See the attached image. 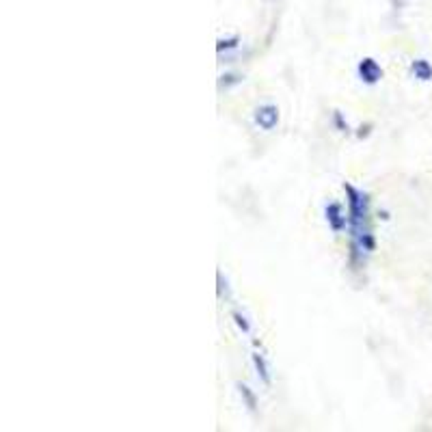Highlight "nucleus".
Wrapping results in <instances>:
<instances>
[{
    "mask_svg": "<svg viewBox=\"0 0 432 432\" xmlns=\"http://www.w3.org/2000/svg\"><path fill=\"white\" fill-rule=\"evenodd\" d=\"M251 363H253L258 378H260V381H262L266 387H270V385H273V372H270V368H268V361H266V357H264V354H260V352H253V354H251Z\"/></svg>",
    "mask_w": 432,
    "mask_h": 432,
    "instance_id": "obj_5",
    "label": "nucleus"
},
{
    "mask_svg": "<svg viewBox=\"0 0 432 432\" xmlns=\"http://www.w3.org/2000/svg\"><path fill=\"white\" fill-rule=\"evenodd\" d=\"M357 76L363 84L374 87L383 80V67L374 57H363L361 61L357 63Z\"/></svg>",
    "mask_w": 432,
    "mask_h": 432,
    "instance_id": "obj_2",
    "label": "nucleus"
},
{
    "mask_svg": "<svg viewBox=\"0 0 432 432\" xmlns=\"http://www.w3.org/2000/svg\"><path fill=\"white\" fill-rule=\"evenodd\" d=\"M324 219H327L333 233H341L348 227V210H344L339 201H329L324 206Z\"/></svg>",
    "mask_w": 432,
    "mask_h": 432,
    "instance_id": "obj_3",
    "label": "nucleus"
},
{
    "mask_svg": "<svg viewBox=\"0 0 432 432\" xmlns=\"http://www.w3.org/2000/svg\"><path fill=\"white\" fill-rule=\"evenodd\" d=\"M236 389H238V393H240V398H242L244 406H246L251 413H255V411H258V398H255V393L251 391V387L244 385V383H236Z\"/></svg>",
    "mask_w": 432,
    "mask_h": 432,
    "instance_id": "obj_7",
    "label": "nucleus"
},
{
    "mask_svg": "<svg viewBox=\"0 0 432 432\" xmlns=\"http://www.w3.org/2000/svg\"><path fill=\"white\" fill-rule=\"evenodd\" d=\"M240 46V37H229V39H219V44H216V52L223 54V50H236Z\"/></svg>",
    "mask_w": 432,
    "mask_h": 432,
    "instance_id": "obj_9",
    "label": "nucleus"
},
{
    "mask_svg": "<svg viewBox=\"0 0 432 432\" xmlns=\"http://www.w3.org/2000/svg\"><path fill=\"white\" fill-rule=\"evenodd\" d=\"M333 123H335V128H337L339 132H346V130H348V123H346L344 115H341L339 111L333 113Z\"/></svg>",
    "mask_w": 432,
    "mask_h": 432,
    "instance_id": "obj_10",
    "label": "nucleus"
},
{
    "mask_svg": "<svg viewBox=\"0 0 432 432\" xmlns=\"http://www.w3.org/2000/svg\"><path fill=\"white\" fill-rule=\"evenodd\" d=\"M231 318H233V324H236V327L244 333V335H251V331H253V327H251V322H249V318L242 314V312H238V309H233L231 312Z\"/></svg>",
    "mask_w": 432,
    "mask_h": 432,
    "instance_id": "obj_8",
    "label": "nucleus"
},
{
    "mask_svg": "<svg viewBox=\"0 0 432 432\" xmlns=\"http://www.w3.org/2000/svg\"><path fill=\"white\" fill-rule=\"evenodd\" d=\"M411 74L422 82H428L432 80V65L426 59H415L411 63Z\"/></svg>",
    "mask_w": 432,
    "mask_h": 432,
    "instance_id": "obj_6",
    "label": "nucleus"
},
{
    "mask_svg": "<svg viewBox=\"0 0 432 432\" xmlns=\"http://www.w3.org/2000/svg\"><path fill=\"white\" fill-rule=\"evenodd\" d=\"M253 121L260 130L264 132H273L279 125V108L275 104H262L255 108L253 113Z\"/></svg>",
    "mask_w": 432,
    "mask_h": 432,
    "instance_id": "obj_4",
    "label": "nucleus"
},
{
    "mask_svg": "<svg viewBox=\"0 0 432 432\" xmlns=\"http://www.w3.org/2000/svg\"><path fill=\"white\" fill-rule=\"evenodd\" d=\"M244 78L242 76H236V74H223L221 76V84H225V87H229V84H238V82H242Z\"/></svg>",
    "mask_w": 432,
    "mask_h": 432,
    "instance_id": "obj_11",
    "label": "nucleus"
},
{
    "mask_svg": "<svg viewBox=\"0 0 432 432\" xmlns=\"http://www.w3.org/2000/svg\"><path fill=\"white\" fill-rule=\"evenodd\" d=\"M348 204V227H350V253L348 262L354 270L363 268L368 258L376 251V238L370 219V195L352 184H344Z\"/></svg>",
    "mask_w": 432,
    "mask_h": 432,
    "instance_id": "obj_1",
    "label": "nucleus"
}]
</instances>
